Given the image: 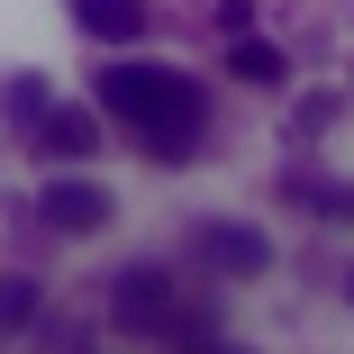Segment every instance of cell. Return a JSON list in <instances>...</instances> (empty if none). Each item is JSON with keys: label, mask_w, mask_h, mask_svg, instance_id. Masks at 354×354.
I'll list each match as a JSON object with an SVG mask.
<instances>
[{"label": "cell", "mask_w": 354, "mask_h": 354, "mask_svg": "<svg viewBox=\"0 0 354 354\" xmlns=\"http://www.w3.org/2000/svg\"><path fill=\"white\" fill-rule=\"evenodd\" d=\"M100 109H109L146 155H191V146H200V127H209L200 82L164 73V64H118V73H100Z\"/></svg>", "instance_id": "obj_1"}, {"label": "cell", "mask_w": 354, "mask_h": 354, "mask_svg": "<svg viewBox=\"0 0 354 354\" xmlns=\"http://www.w3.org/2000/svg\"><path fill=\"white\" fill-rule=\"evenodd\" d=\"M109 309H118V327H127V336H191V345L218 336V309H191L164 272H127Z\"/></svg>", "instance_id": "obj_2"}, {"label": "cell", "mask_w": 354, "mask_h": 354, "mask_svg": "<svg viewBox=\"0 0 354 354\" xmlns=\"http://www.w3.org/2000/svg\"><path fill=\"white\" fill-rule=\"evenodd\" d=\"M191 254H209V263H218V272H236V281L272 263V245H263L254 227H218V218H200V227H191Z\"/></svg>", "instance_id": "obj_3"}, {"label": "cell", "mask_w": 354, "mask_h": 354, "mask_svg": "<svg viewBox=\"0 0 354 354\" xmlns=\"http://www.w3.org/2000/svg\"><path fill=\"white\" fill-rule=\"evenodd\" d=\"M37 218L64 227V236H82V227L109 218V191H91V182H46V191H37Z\"/></svg>", "instance_id": "obj_4"}, {"label": "cell", "mask_w": 354, "mask_h": 354, "mask_svg": "<svg viewBox=\"0 0 354 354\" xmlns=\"http://www.w3.org/2000/svg\"><path fill=\"white\" fill-rule=\"evenodd\" d=\"M73 19L91 37H136V28H146V0H73Z\"/></svg>", "instance_id": "obj_5"}, {"label": "cell", "mask_w": 354, "mask_h": 354, "mask_svg": "<svg viewBox=\"0 0 354 354\" xmlns=\"http://www.w3.org/2000/svg\"><path fill=\"white\" fill-rule=\"evenodd\" d=\"M227 73H245V82H281V55H272L263 37H236V46H227Z\"/></svg>", "instance_id": "obj_6"}, {"label": "cell", "mask_w": 354, "mask_h": 354, "mask_svg": "<svg viewBox=\"0 0 354 354\" xmlns=\"http://www.w3.org/2000/svg\"><path fill=\"white\" fill-rule=\"evenodd\" d=\"M28 318H37V281H28V272H10V281H0V336H19Z\"/></svg>", "instance_id": "obj_7"}, {"label": "cell", "mask_w": 354, "mask_h": 354, "mask_svg": "<svg viewBox=\"0 0 354 354\" xmlns=\"http://www.w3.org/2000/svg\"><path fill=\"white\" fill-rule=\"evenodd\" d=\"M46 136H55V155H82V146H91V127H82V118H55Z\"/></svg>", "instance_id": "obj_8"}]
</instances>
